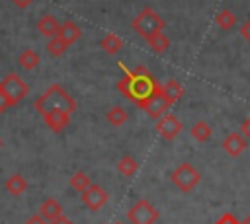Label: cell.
I'll return each mask as SVG.
<instances>
[{"mask_svg": "<svg viewBox=\"0 0 250 224\" xmlns=\"http://www.w3.org/2000/svg\"><path fill=\"white\" fill-rule=\"evenodd\" d=\"M160 88L162 86L145 66H137L135 70L125 72V76L117 82V90L139 107H143Z\"/></svg>", "mask_w": 250, "mask_h": 224, "instance_id": "1", "label": "cell"}, {"mask_svg": "<svg viewBox=\"0 0 250 224\" xmlns=\"http://www.w3.org/2000/svg\"><path fill=\"white\" fill-rule=\"evenodd\" d=\"M33 107L37 109V113L47 115V113H53V111L74 113L78 105H76V101H74V99L64 92V88H62V86L53 84V86H49V88H47V92H43V93L35 99Z\"/></svg>", "mask_w": 250, "mask_h": 224, "instance_id": "2", "label": "cell"}, {"mask_svg": "<svg viewBox=\"0 0 250 224\" xmlns=\"http://www.w3.org/2000/svg\"><path fill=\"white\" fill-rule=\"evenodd\" d=\"M131 27L145 39L160 33L164 29V19L152 10V8H145L133 21H131Z\"/></svg>", "mask_w": 250, "mask_h": 224, "instance_id": "3", "label": "cell"}, {"mask_svg": "<svg viewBox=\"0 0 250 224\" xmlns=\"http://www.w3.org/2000/svg\"><path fill=\"white\" fill-rule=\"evenodd\" d=\"M170 181H172L182 193H189V191H193V189L199 185L201 173L195 169V166H191L189 162H184V164H180L176 169H172Z\"/></svg>", "mask_w": 250, "mask_h": 224, "instance_id": "4", "label": "cell"}, {"mask_svg": "<svg viewBox=\"0 0 250 224\" xmlns=\"http://www.w3.org/2000/svg\"><path fill=\"white\" fill-rule=\"evenodd\" d=\"M0 90L4 92V95L8 97L10 105H18L29 92V86L18 76V74H8L2 82H0Z\"/></svg>", "mask_w": 250, "mask_h": 224, "instance_id": "5", "label": "cell"}, {"mask_svg": "<svg viewBox=\"0 0 250 224\" xmlns=\"http://www.w3.org/2000/svg\"><path fill=\"white\" fill-rule=\"evenodd\" d=\"M127 218H129L131 224H154L158 220V212L148 201L141 199L129 208Z\"/></svg>", "mask_w": 250, "mask_h": 224, "instance_id": "6", "label": "cell"}, {"mask_svg": "<svg viewBox=\"0 0 250 224\" xmlns=\"http://www.w3.org/2000/svg\"><path fill=\"white\" fill-rule=\"evenodd\" d=\"M180 131H182V123H180V119H178L176 115H172V113L162 115V117L158 119V123H156V132H158L164 140H174V138L180 134Z\"/></svg>", "mask_w": 250, "mask_h": 224, "instance_id": "7", "label": "cell"}, {"mask_svg": "<svg viewBox=\"0 0 250 224\" xmlns=\"http://www.w3.org/2000/svg\"><path fill=\"white\" fill-rule=\"evenodd\" d=\"M107 199H109L107 193L96 183H92L86 191H82V205L90 210H100L107 203Z\"/></svg>", "mask_w": 250, "mask_h": 224, "instance_id": "8", "label": "cell"}, {"mask_svg": "<svg viewBox=\"0 0 250 224\" xmlns=\"http://www.w3.org/2000/svg\"><path fill=\"white\" fill-rule=\"evenodd\" d=\"M168 107H170V103H168V99L164 97V93H162V88L141 107V109H145L146 113H148V117H152V119H160L162 115H166V111H168Z\"/></svg>", "mask_w": 250, "mask_h": 224, "instance_id": "9", "label": "cell"}, {"mask_svg": "<svg viewBox=\"0 0 250 224\" xmlns=\"http://www.w3.org/2000/svg\"><path fill=\"white\" fill-rule=\"evenodd\" d=\"M223 150L229 154V156H232V158H236V156H240L244 150H246V146H248V140H246V136L244 134H240V132H230L225 140H223Z\"/></svg>", "mask_w": 250, "mask_h": 224, "instance_id": "10", "label": "cell"}, {"mask_svg": "<svg viewBox=\"0 0 250 224\" xmlns=\"http://www.w3.org/2000/svg\"><path fill=\"white\" fill-rule=\"evenodd\" d=\"M43 117H45L47 127H49L53 132H61V131L66 129V125L70 123V113H64V111H53V113H47V115H43Z\"/></svg>", "mask_w": 250, "mask_h": 224, "instance_id": "11", "label": "cell"}, {"mask_svg": "<svg viewBox=\"0 0 250 224\" xmlns=\"http://www.w3.org/2000/svg\"><path fill=\"white\" fill-rule=\"evenodd\" d=\"M39 214H41L47 222H53L55 218H59V216L62 214V206H61V203L55 201V199H45V203H43L41 208H39Z\"/></svg>", "mask_w": 250, "mask_h": 224, "instance_id": "12", "label": "cell"}, {"mask_svg": "<svg viewBox=\"0 0 250 224\" xmlns=\"http://www.w3.org/2000/svg\"><path fill=\"white\" fill-rule=\"evenodd\" d=\"M59 27H61V23L53 18V16H49V14H45L39 21H37V29H39V33L41 35H45V37H55L57 33H59Z\"/></svg>", "mask_w": 250, "mask_h": 224, "instance_id": "13", "label": "cell"}, {"mask_svg": "<svg viewBox=\"0 0 250 224\" xmlns=\"http://www.w3.org/2000/svg\"><path fill=\"white\" fill-rule=\"evenodd\" d=\"M57 35H59L61 39H64L68 45H72V43L78 41V37H80V27H78L74 21H64V23H61Z\"/></svg>", "mask_w": 250, "mask_h": 224, "instance_id": "14", "label": "cell"}, {"mask_svg": "<svg viewBox=\"0 0 250 224\" xmlns=\"http://www.w3.org/2000/svg\"><path fill=\"white\" fill-rule=\"evenodd\" d=\"M162 93H164V97L168 99V103L174 105V103L184 95V88H182L180 82H176V80H168V82L162 86Z\"/></svg>", "mask_w": 250, "mask_h": 224, "instance_id": "15", "label": "cell"}, {"mask_svg": "<svg viewBox=\"0 0 250 224\" xmlns=\"http://www.w3.org/2000/svg\"><path fill=\"white\" fill-rule=\"evenodd\" d=\"M4 187H6V191H8V193H12L14 197H20V195L27 189V181H25L20 173H16V175H12V177H8V179H6Z\"/></svg>", "mask_w": 250, "mask_h": 224, "instance_id": "16", "label": "cell"}, {"mask_svg": "<svg viewBox=\"0 0 250 224\" xmlns=\"http://www.w3.org/2000/svg\"><path fill=\"white\" fill-rule=\"evenodd\" d=\"M18 64H20L23 70H33V68L39 64V55H37L35 51H31V49H25V51L20 53Z\"/></svg>", "mask_w": 250, "mask_h": 224, "instance_id": "17", "label": "cell"}, {"mask_svg": "<svg viewBox=\"0 0 250 224\" xmlns=\"http://www.w3.org/2000/svg\"><path fill=\"white\" fill-rule=\"evenodd\" d=\"M100 45H102V49H104L105 53L115 55V53H119V51H121L123 41H121V37H117L115 33H107V35H105V37L100 41Z\"/></svg>", "mask_w": 250, "mask_h": 224, "instance_id": "18", "label": "cell"}, {"mask_svg": "<svg viewBox=\"0 0 250 224\" xmlns=\"http://www.w3.org/2000/svg\"><path fill=\"white\" fill-rule=\"evenodd\" d=\"M137 169H139V164H137L131 156H123V158L117 162V171H119L121 175H125V177H133V175L137 173Z\"/></svg>", "mask_w": 250, "mask_h": 224, "instance_id": "19", "label": "cell"}, {"mask_svg": "<svg viewBox=\"0 0 250 224\" xmlns=\"http://www.w3.org/2000/svg\"><path fill=\"white\" fill-rule=\"evenodd\" d=\"M189 134H191L197 142H205V140L211 136V127H209L205 121H197V123L189 129Z\"/></svg>", "mask_w": 250, "mask_h": 224, "instance_id": "20", "label": "cell"}, {"mask_svg": "<svg viewBox=\"0 0 250 224\" xmlns=\"http://www.w3.org/2000/svg\"><path fill=\"white\" fill-rule=\"evenodd\" d=\"M215 21H217V25H219L221 29H225V31H229V29H232V27L236 25V18H234V14H232L230 10H221V12L217 14Z\"/></svg>", "mask_w": 250, "mask_h": 224, "instance_id": "21", "label": "cell"}, {"mask_svg": "<svg viewBox=\"0 0 250 224\" xmlns=\"http://www.w3.org/2000/svg\"><path fill=\"white\" fill-rule=\"evenodd\" d=\"M146 41H148V45H150V49H152L154 53H164V51H168V47H170V39H168L162 31L156 33V35H152V37H148Z\"/></svg>", "mask_w": 250, "mask_h": 224, "instance_id": "22", "label": "cell"}, {"mask_svg": "<svg viewBox=\"0 0 250 224\" xmlns=\"http://www.w3.org/2000/svg\"><path fill=\"white\" fill-rule=\"evenodd\" d=\"M127 111L123 109V107H111L109 111H107V121L113 125V127H121V125H125L127 123Z\"/></svg>", "mask_w": 250, "mask_h": 224, "instance_id": "23", "label": "cell"}, {"mask_svg": "<svg viewBox=\"0 0 250 224\" xmlns=\"http://www.w3.org/2000/svg\"><path fill=\"white\" fill-rule=\"evenodd\" d=\"M90 185H92V181H90V177H88L84 171H76V173L70 177V187H72L74 191H78V193L86 191Z\"/></svg>", "mask_w": 250, "mask_h": 224, "instance_id": "24", "label": "cell"}, {"mask_svg": "<svg viewBox=\"0 0 250 224\" xmlns=\"http://www.w3.org/2000/svg\"><path fill=\"white\" fill-rule=\"evenodd\" d=\"M66 49H68V43H66L64 39H61L59 35L51 37V39H49V43H47V51H49L53 56H61Z\"/></svg>", "mask_w": 250, "mask_h": 224, "instance_id": "25", "label": "cell"}, {"mask_svg": "<svg viewBox=\"0 0 250 224\" xmlns=\"http://www.w3.org/2000/svg\"><path fill=\"white\" fill-rule=\"evenodd\" d=\"M215 224H240V222H238L230 212H227V214H223V216H221V220H219V222H215Z\"/></svg>", "mask_w": 250, "mask_h": 224, "instance_id": "26", "label": "cell"}, {"mask_svg": "<svg viewBox=\"0 0 250 224\" xmlns=\"http://www.w3.org/2000/svg\"><path fill=\"white\" fill-rule=\"evenodd\" d=\"M240 131H242V134L246 136V140H250V117H246V119L242 121V125H240Z\"/></svg>", "mask_w": 250, "mask_h": 224, "instance_id": "27", "label": "cell"}, {"mask_svg": "<svg viewBox=\"0 0 250 224\" xmlns=\"http://www.w3.org/2000/svg\"><path fill=\"white\" fill-rule=\"evenodd\" d=\"M8 107H12V105H10V101H8V97L4 95V92L0 90V113H4V111H6Z\"/></svg>", "mask_w": 250, "mask_h": 224, "instance_id": "28", "label": "cell"}, {"mask_svg": "<svg viewBox=\"0 0 250 224\" xmlns=\"http://www.w3.org/2000/svg\"><path fill=\"white\" fill-rule=\"evenodd\" d=\"M25 224H49V222H47L43 216H39V214H37V216H31V218H29Z\"/></svg>", "mask_w": 250, "mask_h": 224, "instance_id": "29", "label": "cell"}, {"mask_svg": "<svg viewBox=\"0 0 250 224\" xmlns=\"http://www.w3.org/2000/svg\"><path fill=\"white\" fill-rule=\"evenodd\" d=\"M240 33H242V35H244V37H246V39L250 41V19H248V21H246V23L242 25V29H240Z\"/></svg>", "mask_w": 250, "mask_h": 224, "instance_id": "30", "label": "cell"}, {"mask_svg": "<svg viewBox=\"0 0 250 224\" xmlns=\"http://www.w3.org/2000/svg\"><path fill=\"white\" fill-rule=\"evenodd\" d=\"M49 224H72V222H70L66 216H62V214H61L59 218H55V220H53V222H49Z\"/></svg>", "mask_w": 250, "mask_h": 224, "instance_id": "31", "label": "cell"}, {"mask_svg": "<svg viewBox=\"0 0 250 224\" xmlns=\"http://www.w3.org/2000/svg\"><path fill=\"white\" fill-rule=\"evenodd\" d=\"M12 2H14L18 8H27V6H29L33 0H12Z\"/></svg>", "mask_w": 250, "mask_h": 224, "instance_id": "32", "label": "cell"}, {"mask_svg": "<svg viewBox=\"0 0 250 224\" xmlns=\"http://www.w3.org/2000/svg\"><path fill=\"white\" fill-rule=\"evenodd\" d=\"M240 224H250V216H246V218H244V220H242Z\"/></svg>", "mask_w": 250, "mask_h": 224, "instance_id": "33", "label": "cell"}, {"mask_svg": "<svg viewBox=\"0 0 250 224\" xmlns=\"http://www.w3.org/2000/svg\"><path fill=\"white\" fill-rule=\"evenodd\" d=\"M0 146H2V140H0Z\"/></svg>", "mask_w": 250, "mask_h": 224, "instance_id": "34", "label": "cell"}, {"mask_svg": "<svg viewBox=\"0 0 250 224\" xmlns=\"http://www.w3.org/2000/svg\"><path fill=\"white\" fill-rule=\"evenodd\" d=\"M117 224H121V222H117Z\"/></svg>", "mask_w": 250, "mask_h": 224, "instance_id": "35", "label": "cell"}]
</instances>
